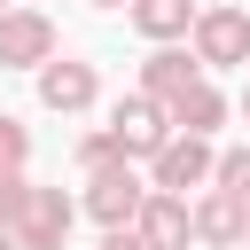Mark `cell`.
<instances>
[{
  "instance_id": "14",
  "label": "cell",
  "mask_w": 250,
  "mask_h": 250,
  "mask_svg": "<svg viewBox=\"0 0 250 250\" xmlns=\"http://www.w3.org/2000/svg\"><path fill=\"white\" fill-rule=\"evenodd\" d=\"M70 156H78V172H86V180H94V172H117V164H125V148L109 141V125L78 133V148H70Z\"/></svg>"
},
{
  "instance_id": "1",
  "label": "cell",
  "mask_w": 250,
  "mask_h": 250,
  "mask_svg": "<svg viewBox=\"0 0 250 250\" xmlns=\"http://www.w3.org/2000/svg\"><path fill=\"white\" fill-rule=\"evenodd\" d=\"M188 55L203 62V78H211V70H242V62H250V8H234V0H211V8H195Z\"/></svg>"
},
{
  "instance_id": "5",
  "label": "cell",
  "mask_w": 250,
  "mask_h": 250,
  "mask_svg": "<svg viewBox=\"0 0 250 250\" xmlns=\"http://www.w3.org/2000/svg\"><path fill=\"white\" fill-rule=\"evenodd\" d=\"M109 141L125 148V164H148V156L172 141V117H164L148 94H117V102H109Z\"/></svg>"
},
{
  "instance_id": "3",
  "label": "cell",
  "mask_w": 250,
  "mask_h": 250,
  "mask_svg": "<svg viewBox=\"0 0 250 250\" xmlns=\"http://www.w3.org/2000/svg\"><path fill=\"white\" fill-rule=\"evenodd\" d=\"M55 55H62V39H55V16L47 8H8L0 16V70H31L39 78Z\"/></svg>"
},
{
  "instance_id": "6",
  "label": "cell",
  "mask_w": 250,
  "mask_h": 250,
  "mask_svg": "<svg viewBox=\"0 0 250 250\" xmlns=\"http://www.w3.org/2000/svg\"><path fill=\"white\" fill-rule=\"evenodd\" d=\"M94 102H102V70H94V62L55 55V62L39 70V109H55V117H86Z\"/></svg>"
},
{
  "instance_id": "10",
  "label": "cell",
  "mask_w": 250,
  "mask_h": 250,
  "mask_svg": "<svg viewBox=\"0 0 250 250\" xmlns=\"http://www.w3.org/2000/svg\"><path fill=\"white\" fill-rule=\"evenodd\" d=\"M188 211H195V242H203V250H242V234H250V211H242L234 195L203 188Z\"/></svg>"
},
{
  "instance_id": "9",
  "label": "cell",
  "mask_w": 250,
  "mask_h": 250,
  "mask_svg": "<svg viewBox=\"0 0 250 250\" xmlns=\"http://www.w3.org/2000/svg\"><path fill=\"white\" fill-rule=\"evenodd\" d=\"M133 234H141L148 250H188V242H195V211H188V195H156V188H148Z\"/></svg>"
},
{
  "instance_id": "4",
  "label": "cell",
  "mask_w": 250,
  "mask_h": 250,
  "mask_svg": "<svg viewBox=\"0 0 250 250\" xmlns=\"http://www.w3.org/2000/svg\"><path fill=\"white\" fill-rule=\"evenodd\" d=\"M141 203H148V180H141L133 164H117V172H94V180H86V195H78V211H86L102 234L133 227V219H141Z\"/></svg>"
},
{
  "instance_id": "13",
  "label": "cell",
  "mask_w": 250,
  "mask_h": 250,
  "mask_svg": "<svg viewBox=\"0 0 250 250\" xmlns=\"http://www.w3.org/2000/svg\"><path fill=\"white\" fill-rule=\"evenodd\" d=\"M211 188H219V195H234V203L250 211V141L219 148V164H211Z\"/></svg>"
},
{
  "instance_id": "19",
  "label": "cell",
  "mask_w": 250,
  "mask_h": 250,
  "mask_svg": "<svg viewBox=\"0 0 250 250\" xmlns=\"http://www.w3.org/2000/svg\"><path fill=\"white\" fill-rule=\"evenodd\" d=\"M234 109H242V117H250V78H242V94H234Z\"/></svg>"
},
{
  "instance_id": "21",
  "label": "cell",
  "mask_w": 250,
  "mask_h": 250,
  "mask_svg": "<svg viewBox=\"0 0 250 250\" xmlns=\"http://www.w3.org/2000/svg\"><path fill=\"white\" fill-rule=\"evenodd\" d=\"M0 16H8V0H0Z\"/></svg>"
},
{
  "instance_id": "17",
  "label": "cell",
  "mask_w": 250,
  "mask_h": 250,
  "mask_svg": "<svg viewBox=\"0 0 250 250\" xmlns=\"http://www.w3.org/2000/svg\"><path fill=\"white\" fill-rule=\"evenodd\" d=\"M102 250H148V242H141L133 227H117V234H102Z\"/></svg>"
},
{
  "instance_id": "18",
  "label": "cell",
  "mask_w": 250,
  "mask_h": 250,
  "mask_svg": "<svg viewBox=\"0 0 250 250\" xmlns=\"http://www.w3.org/2000/svg\"><path fill=\"white\" fill-rule=\"evenodd\" d=\"M94 8H109V16H125V8H133V0H94Z\"/></svg>"
},
{
  "instance_id": "2",
  "label": "cell",
  "mask_w": 250,
  "mask_h": 250,
  "mask_svg": "<svg viewBox=\"0 0 250 250\" xmlns=\"http://www.w3.org/2000/svg\"><path fill=\"white\" fill-rule=\"evenodd\" d=\"M211 164H219V148H211V141L172 133V141L148 156V188H156V195H188V203H195V195L211 188Z\"/></svg>"
},
{
  "instance_id": "15",
  "label": "cell",
  "mask_w": 250,
  "mask_h": 250,
  "mask_svg": "<svg viewBox=\"0 0 250 250\" xmlns=\"http://www.w3.org/2000/svg\"><path fill=\"white\" fill-rule=\"evenodd\" d=\"M23 156H31V125L0 109V172H23Z\"/></svg>"
},
{
  "instance_id": "20",
  "label": "cell",
  "mask_w": 250,
  "mask_h": 250,
  "mask_svg": "<svg viewBox=\"0 0 250 250\" xmlns=\"http://www.w3.org/2000/svg\"><path fill=\"white\" fill-rule=\"evenodd\" d=\"M0 250H23V242H16V234H8V227H0Z\"/></svg>"
},
{
  "instance_id": "22",
  "label": "cell",
  "mask_w": 250,
  "mask_h": 250,
  "mask_svg": "<svg viewBox=\"0 0 250 250\" xmlns=\"http://www.w3.org/2000/svg\"><path fill=\"white\" fill-rule=\"evenodd\" d=\"M242 250H250V234H242Z\"/></svg>"
},
{
  "instance_id": "12",
  "label": "cell",
  "mask_w": 250,
  "mask_h": 250,
  "mask_svg": "<svg viewBox=\"0 0 250 250\" xmlns=\"http://www.w3.org/2000/svg\"><path fill=\"white\" fill-rule=\"evenodd\" d=\"M125 23H133L148 47H180V39L195 31V0H133Z\"/></svg>"
},
{
  "instance_id": "16",
  "label": "cell",
  "mask_w": 250,
  "mask_h": 250,
  "mask_svg": "<svg viewBox=\"0 0 250 250\" xmlns=\"http://www.w3.org/2000/svg\"><path fill=\"white\" fill-rule=\"evenodd\" d=\"M31 188L39 180H23V172H0V227L16 234V219H23V203H31Z\"/></svg>"
},
{
  "instance_id": "7",
  "label": "cell",
  "mask_w": 250,
  "mask_h": 250,
  "mask_svg": "<svg viewBox=\"0 0 250 250\" xmlns=\"http://www.w3.org/2000/svg\"><path fill=\"white\" fill-rule=\"evenodd\" d=\"M70 227H78V195L31 188V203H23V219H16V242H23V250H62Z\"/></svg>"
},
{
  "instance_id": "11",
  "label": "cell",
  "mask_w": 250,
  "mask_h": 250,
  "mask_svg": "<svg viewBox=\"0 0 250 250\" xmlns=\"http://www.w3.org/2000/svg\"><path fill=\"white\" fill-rule=\"evenodd\" d=\"M164 117H172V133H188V141H211V133H219L227 117H234V102H227V94H219V86L203 78V86H188V94H180V102H172Z\"/></svg>"
},
{
  "instance_id": "8",
  "label": "cell",
  "mask_w": 250,
  "mask_h": 250,
  "mask_svg": "<svg viewBox=\"0 0 250 250\" xmlns=\"http://www.w3.org/2000/svg\"><path fill=\"white\" fill-rule=\"evenodd\" d=\"M188 86H203V62H195L188 47H148V62H141V86H133V94H148L156 109H172Z\"/></svg>"
}]
</instances>
